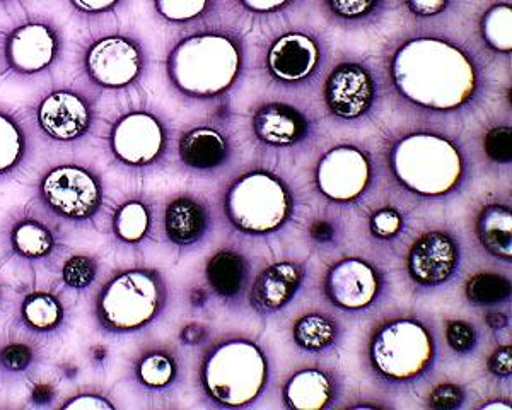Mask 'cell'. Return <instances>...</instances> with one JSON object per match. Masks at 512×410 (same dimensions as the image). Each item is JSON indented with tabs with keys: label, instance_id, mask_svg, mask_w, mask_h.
Instances as JSON below:
<instances>
[{
	"label": "cell",
	"instance_id": "1",
	"mask_svg": "<svg viewBox=\"0 0 512 410\" xmlns=\"http://www.w3.org/2000/svg\"><path fill=\"white\" fill-rule=\"evenodd\" d=\"M391 76L407 100L439 112L465 105L477 88V74L468 55L434 38L405 43L395 53Z\"/></svg>",
	"mask_w": 512,
	"mask_h": 410
},
{
	"label": "cell",
	"instance_id": "2",
	"mask_svg": "<svg viewBox=\"0 0 512 410\" xmlns=\"http://www.w3.org/2000/svg\"><path fill=\"white\" fill-rule=\"evenodd\" d=\"M166 301L168 287L158 270H118L94 296V323L103 334H135L161 317Z\"/></svg>",
	"mask_w": 512,
	"mask_h": 410
},
{
	"label": "cell",
	"instance_id": "3",
	"mask_svg": "<svg viewBox=\"0 0 512 410\" xmlns=\"http://www.w3.org/2000/svg\"><path fill=\"white\" fill-rule=\"evenodd\" d=\"M241 55L233 40L219 35L188 36L166 59L169 81L190 98H214L233 86Z\"/></svg>",
	"mask_w": 512,
	"mask_h": 410
},
{
	"label": "cell",
	"instance_id": "4",
	"mask_svg": "<svg viewBox=\"0 0 512 410\" xmlns=\"http://www.w3.org/2000/svg\"><path fill=\"white\" fill-rule=\"evenodd\" d=\"M35 200L59 223L91 226L105 207V182L91 164L59 161L36 178Z\"/></svg>",
	"mask_w": 512,
	"mask_h": 410
},
{
	"label": "cell",
	"instance_id": "5",
	"mask_svg": "<svg viewBox=\"0 0 512 410\" xmlns=\"http://www.w3.org/2000/svg\"><path fill=\"white\" fill-rule=\"evenodd\" d=\"M31 129L52 146L86 144L99 120L96 91L79 84H55L36 96L28 108Z\"/></svg>",
	"mask_w": 512,
	"mask_h": 410
},
{
	"label": "cell",
	"instance_id": "6",
	"mask_svg": "<svg viewBox=\"0 0 512 410\" xmlns=\"http://www.w3.org/2000/svg\"><path fill=\"white\" fill-rule=\"evenodd\" d=\"M202 387L222 407H245L260 397L268 380L262 349L250 340H231L210 352L200 373Z\"/></svg>",
	"mask_w": 512,
	"mask_h": 410
},
{
	"label": "cell",
	"instance_id": "7",
	"mask_svg": "<svg viewBox=\"0 0 512 410\" xmlns=\"http://www.w3.org/2000/svg\"><path fill=\"white\" fill-rule=\"evenodd\" d=\"M391 166L396 178L415 194H449L463 175L458 149L439 135H408L393 147Z\"/></svg>",
	"mask_w": 512,
	"mask_h": 410
},
{
	"label": "cell",
	"instance_id": "8",
	"mask_svg": "<svg viewBox=\"0 0 512 410\" xmlns=\"http://www.w3.org/2000/svg\"><path fill=\"white\" fill-rule=\"evenodd\" d=\"M64 52V31L47 14H26L0 38L4 69L21 79H36L55 71Z\"/></svg>",
	"mask_w": 512,
	"mask_h": 410
},
{
	"label": "cell",
	"instance_id": "9",
	"mask_svg": "<svg viewBox=\"0 0 512 410\" xmlns=\"http://www.w3.org/2000/svg\"><path fill=\"white\" fill-rule=\"evenodd\" d=\"M226 212L229 221L246 235H270L289 221L291 194L279 178L250 173L229 188Z\"/></svg>",
	"mask_w": 512,
	"mask_h": 410
},
{
	"label": "cell",
	"instance_id": "10",
	"mask_svg": "<svg viewBox=\"0 0 512 410\" xmlns=\"http://www.w3.org/2000/svg\"><path fill=\"white\" fill-rule=\"evenodd\" d=\"M77 67L94 91H123L140 81L146 55L132 36L106 33L84 43L77 53Z\"/></svg>",
	"mask_w": 512,
	"mask_h": 410
},
{
	"label": "cell",
	"instance_id": "11",
	"mask_svg": "<svg viewBox=\"0 0 512 410\" xmlns=\"http://www.w3.org/2000/svg\"><path fill=\"white\" fill-rule=\"evenodd\" d=\"M434 340L422 323L396 320L379 328L369 349L374 371L395 381L414 380L434 359Z\"/></svg>",
	"mask_w": 512,
	"mask_h": 410
},
{
	"label": "cell",
	"instance_id": "12",
	"mask_svg": "<svg viewBox=\"0 0 512 410\" xmlns=\"http://www.w3.org/2000/svg\"><path fill=\"white\" fill-rule=\"evenodd\" d=\"M105 142L113 163L128 170H144L163 158L168 132L163 120L149 110H128L111 122Z\"/></svg>",
	"mask_w": 512,
	"mask_h": 410
},
{
	"label": "cell",
	"instance_id": "13",
	"mask_svg": "<svg viewBox=\"0 0 512 410\" xmlns=\"http://www.w3.org/2000/svg\"><path fill=\"white\" fill-rule=\"evenodd\" d=\"M12 257L26 264H47L64 250L59 221L40 205H26L14 212L4 229Z\"/></svg>",
	"mask_w": 512,
	"mask_h": 410
},
{
	"label": "cell",
	"instance_id": "14",
	"mask_svg": "<svg viewBox=\"0 0 512 410\" xmlns=\"http://www.w3.org/2000/svg\"><path fill=\"white\" fill-rule=\"evenodd\" d=\"M371 183V163L355 147H337L325 154L316 170L321 194L335 202H354Z\"/></svg>",
	"mask_w": 512,
	"mask_h": 410
},
{
	"label": "cell",
	"instance_id": "15",
	"mask_svg": "<svg viewBox=\"0 0 512 410\" xmlns=\"http://www.w3.org/2000/svg\"><path fill=\"white\" fill-rule=\"evenodd\" d=\"M325 291L333 305L342 310H364L378 298L381 279L373 265L359 258H347L326 274Z\"/></svg>",
	"mask_w": 512,
	"mask_h": 410
},
{
	"label": "cell",
	"instance_id": "16",
	"mask_svg": "<svg viewBox=\"0 0 512 410\" xmlns=\"http://www.w3.org/2000/svg\"><path fill=\"white\" fill-rule=\"evenodd\" d=\"M460 264V248L443 231H431L420 236L408 253L407 269L417 284L441 286L454 276Z\"/></svg>",
	"mask_w": 512,
	"mask_h": 410
},
{
	"label": "cell",
	"instance_id": "17",
	"mask_svg": "<svg viewBox=\"0 0 512 410\" xmlns=\"http://www.w3.org/2000/svg\"><path fill=\"white\" fill-rule=\"evenodd\" d=\"M373 100V77L362 65H340L326 81V106L335 117L344 120L362 117L373 105Z\"/></svg>",
	"mask_w": 512,
	"mask_h": 410
},
{
	"label": "cell",
	"instance_id": "18",
	"mask_svg": "<svg viewBox=\"0 0 512 410\" xmlns=\"http://www.w3.org/2000/svg\"><path fill=\"white\" fill-rule=\"evenodd\" d=\"M33 129L11 106L0 103V183L9 182L33 158Z\"/></svg>",
	"mask_w": 512,
	"mask_h": 410
},
{
	"label": "cell",
	"instance_id": "19",
	"mask_svg": "<svg viewBox=\"0 0 512 410\" xmlns=\"http://www.w3.org/2000/svg\"><path fill=\"white\" fill-rule=\"evenodd\" d=\"M320 50L315 40L291 33L275 41L268 52V71L280 82H301L315 72Z\"/></svg>",
	"mask_w": 512,
	"mask_h": 410
},
{
	"label": "cell",
	"instance_id": "20",
	"mask_svg": "<svg viewBox=\"0 0 512 410\" xmlns=\"http://www.w3.org/2000/svg\"><path fill=\"white\" fill-rule=\"evenodd\" d=\"M304 267L296 262H279L270 265L256 277L251 291V305L258 313H275L286 308L301 289Z\"/></svg>",
	"mask_w": 512,
	"mask_h": 410
},
{
	"label": "cell",
	"instance_id": "21",
	"mask_svg": "<svg viewBox=\"0 0 512 410\" xmlns=\"http://www.w3.org/2000/svg\"><path fill=\"white\" fill-rule=\"evenodd\" d=\"M69 318L65 299L52 289H35L21 298L18 322L28 334L52 337L64 330Z\"/></svg>",
	"mask_w": 512,
	"mask_h": 410
},
{
	"label": "cell",
	"instance_id": "22",
	"mask_svg": "<svg viewBox=\"0 0 512 410\" xmlns=\"http://www.w3.org/2000/svg\"><path fill=\"white\" fill-rule=\"evenodd\" d=\"M253 130L268 146L287 147L296 144L306 134V120L292 106L274 103L262 106L253 117Z\"/></svg>",
	"mask_w": 512,
	"mask_h": 410
},
{
	"label": "cell",
	"instance_id": "23",
	"mask_svg": "<svg viewBox=\"0 0 512 410\" xmlns=\"http://www.w3.org/2000/svg\"><path fill=\"white\" fill-rule=\"evenodd\" d=\"M164 235L175 246H192L209 228V214L192 197H176L164 209Z\"/></svg>",
	"mask_w": 512,
	"mask_h": 410
},
{
	"label": "cell",
	"instance_id": "24",
	"mask_svg": "<svg viewBox=\"0 0 512 410\" xmlns=\"http://www.w3.org/2000/svg\"><path fill=\"white\" fill-rule=\"evenodd\" d=\"M227 154L226 139L217 130L198 129L188 130L181 135L178 144V156L181 163L192 170H210L224 161Z\"/></svg>",
	"mask_w": 512,
	"mask_h": 410
},
{
	"label": "cell",
	"instance_id": "25",
	"mask_svg": "<svg viewBox=\"0 0 512 410\" xmlns=\"http://www.w3.org/2000/svg\"><path fill=\"white\" fill-rule=\"evenodd\" d=\"M333 399L332 378L320 369H304L292 376L284 390L287 407L294 410H321Z\"/></svg>",
	"mask_w": 512,
	"mask_h": 410
},
{
	"label": "cell",
	"instance_id": "26",
	"mask_svg": "<svg viewBox=\"0 0 512 410\" xmlns=\"http://www.w3.org/2000/svg\"><path fill=\"white\" fill-rule=\"evenodd\" d=\"M477 235L483 248L502 260L512 258V214L506 205H489L477 221Z\"/></svg>",
	"mask_w": 512,
	"mask_h": 410
},
{
	"label": "cell",
	"instance_id": "27",
	"mask_svg": "<svg viewBox=\"0 0 512 410\" xmlns=\"http://www.w3.org/2000/svg\"><path fill=\"white\" fill-rule=\"evenodd\" d=\"M151 228L152 211L144 200H125L111 214V235L122 245H140L151 233Z\"/></svg>",
	"mask_w": 512,
	"mask_h": 410
},
{
	"label": "cell",
	"instance_id": "28",
	"mask_svg": "<svg viewBox=\"0 0 512 410\" xmlns=\"http://www.w3.org/2000/svg\"><path fill=\"white\" fill-rule=\"evenodd\" d=\"M205 277L214 293L222 298H234L241 293L248 279V264L239 253L222 250L210 258Z\"/></svg>",
	"mask_w": 512,
	"mask_h": 410
},
{
	"label": "cell",
	"instance_id": "29",
	"mask_svg": "<svg viewBox=\"0 0 512 410\" xmlns=\"http://www.w3.org/2000/svg\"><path fill=\"white\" fill-rule=\"evenodd\" d=\"M134 378L149 392H164L178 378V363L171 352L152 349L140 356L134 364Z\"/></svg>",
	"mask_w": 512,
	"mask_h": 410
},
{
	"label": "cell",
	"instance_id": "30",
	"mask_svg": "<svg viewBox=\"0 0 512 410\" xmlns=\"http://www.w3.org/2000/svg\"><path fill=\"white\" fill-rule=\"evenodd\" d=\"M40 359V347L30 340H6L0 344V378L7 381L28 378L38 368Z\"/></svg>",
	"mask_w": 512,
	"mask_h": 410
},
{
	"label": "cell",
	"instance_id": "31",
	"mask_svg": "<svg viewBox=\"0 0 512 410\" xmlns=\"http://www.w3.org/2000/svg\"><path fill=\"white\" fill-rule=\"evenodd\" d=\"M337 340V325L321 313H309L294 325V342L309 352H321Z\"/></svg>",
	"mask_w": 512,
	"mask_h": 410
},
{
	"label": "cell",
	"instance_id": "32",
	"mask_svg": "<svg viewBox=\"0 0 512 410\" xmlns=\"http://www.w3.org/2000/svg\"><path fill=\"white\" fill-rule=\"evenodd\" d=\"M99 277V258L91 253H72L60 267V281L67 291L86 293Z\"/></svg>",
	"mask_w": 512,
	"mask_h": 410
},
{
	"label": "cell",
	"instance_id": "33",
	"mask_svg": "<svg viewBox=\"0 0 512 410\" xmlns=\"http://www.w3.org/2000/svg\"><path fill=\"white\" fill-rule=\"evenodd\" d=\"M466 298L473 305H499L511 298V281L494 272L477 274L466 284Z\"/></svg>",
	"mask_w": 512,
	"mask_h": 410
},
{
	"label": "cell",
	"instance_id": "34",
	"mask_svg": "<svg viewBox=\"0 0 512 410\" xmlns=\"http://www.w3.org/2000/svg\"><path fill=\"white\" fill-rule=\"evenodd\" d=\"M482 33L490 47L499 52L512 50V9L511 6H495L482 21Z\"/></svg>",
	"mask_w": 512,
	"mask_h": 410
},
{
	"label": "cell",
	"instance_id": "35",
	"mask_svg": "<svg viewBox=\"0 0 512 410\" xmlns=\"http://www.w3.org/2000/svg\"><path fill=\"white\" fill-rule=\"evenodd\" d=\"M209 0H154L159 16L169 23H188L204 14Z\"/></svg>",
	"mask_w": 512,
	"mask_h": 410
},
{
	"label": "cell",
	"instance_id": "36",
	"mask_svg": "<svg viewBox=\"0 0 512 410\" xmlns=\"http://www.w3.org/2000/svg\"><path fill=\"white\" fill-rule=\"evenodd\" d=\"M127 0H65L72 14L86 23L110 18Z\"/></svg>",
	"mask_w": 512,
	"mask_h": 410
},
{
	"label": "cell",
	"instance_id": "37",
	"mask_svg": "<svg viewBox=\"0 0 512 410\" xmlns=\"http://www.w3.org/2000/svg\"><path fill=\"white\" fill-rule=\"evenodd\" d=\"M60 409H77V410H115L117 405L115 402L105 395V393L98 392V390H81V392L70 395L67 399L59 405Z\"/></svg>",
	"mask_w": 512,
	"mask_h": 410
},
{
	"label": "cell",
	"instance_id": "38",
	"mask_svg": "<svg viewBox=\"0 0 512 410\" xmlns=\"http://www.w3.org/2000/svg\"><path fill=\"white\" fill-rule=\"evenodd\" d=\"M485 151L495 163H511V127H497L490 130L485 139Z\"/></svg>",
	"mask_w": 512,
	"mask_h": 410
},
{
	"label": "cell",
	"instance_id": "39",
	"mask_svg": "<svg viewBox=\"0 0 512 410\" xmlns=\"http://www.w3.org/2000/svg\"><path fill=\"white\" fill-rule=\"evenodd\" d=\"M402 226V214L395 211V209H383V211L376 212V214L371 217V223H369L371 233H373V236H376V238H379V240L395 238V236L400 233Z\"/></svg>",
	"mask_w": 512,
	"mask_h": 410
},
{
	"label": "cell",
	"instance_id": "40",
	"mask_svg": "<svg viewBox=\"0 0 512 410\" xmlns=\"http://www.w3.org/2000/svg\"><path fill=\"white\" fill-rule=\"evenodd\" d=\"M446 337H448L449 347L456 352H460V354L472 351L475 344H477L475 328L470 323L463 322V320L449 322Z\"/></svg>",
	"mask_w": 512,
	"mask_h": 410
},
{
	"label": "cell",
	"instance_id": "41",
	"mask_svg": "<svg viewBox=\"0 0 512 410\" xmlns=\"http://www.w3.org/2000/svg\"><path fill=\"white\" fill-rule=\"evenodd\" d=\"M465 400V393L461 390L458 385L453 383H444L431 393V399H429V405L432 409H458Z\"/></svg>",
	"mask_w": 512,
	"mask_h": 410
},
{
	"label": "cell",
	"instance_id": "42",
	"mask_svg": "<svg viewBox=\"0 0 512 410\" xmlns=\"http://www.w3.org/2000/svg\"><path fill=\"white\" fill-rule=\"evenodd\" d=\"M328 6L340 18L355 19L373 11L378 0H326Z\"/></svg>",
	"mask_w": 512,
	"mask_h": 410
},
{
	"label": "cell",
	"instance_id": "43",
	"mask_svg": "<svg viewBox=\"0 0 512 410\" xmlns=\"http://www.w3.org/2000/svg\"><path fill=\"white\" fill-rule=\"evenodd\" d=\"M490 373H494L495 376H511L512 373V349L511 346H504L490 356L489 359Z\"/></svg>",
	"mask_w": 512,
	"mask_h": 410
},
{
	"label": "cell",
	"instance_id": "44",
	"mask_svg": "<svg viewBox=\"0 0 512 410\" xmlns=\"http://www.w3.org/2000/svg\"><path fill=\"white\" fill-rule=\"evenodd\" d=\"M407 6L415 16H437L448 7V0H407Z\"/></svg>",
	"mask_w": 512,
	"mask_h": 410
},
{
	"label": "cell",
	"instance_id": "45",
	"mask_svg": "<svg viewBox=\"0 0 512 410\" xmlns=\"http://www.w3.org/2000/svg\"><path fill=\"white\" fill-rule=\"evenodd\" d=\"M57 399V388L52 383H35L31 387L30 402L36 407H48Z\"/></svg>",
	"mask_w": 512,
	"mask_h": 410
},
{
	"label": "cell",
	"instance_id": "46",
	"mask_svg": "<svg viewBox=\"0 0 512 410\" xmlns=\"http://www.w3.org/2000/svg\"><path fill=\"white\" fill-rule=\"evenodd\" d=\"M207 337V328L200 323H188L180 332V340L187 346H198Z\"/></svg>",
	"mask_w": 512,
	"mask_h": 410
},
{
	"label": "cell",
	"instance_id": "47",
	"mask_svg": "<svg viewBox=\"0 0 512 410\" xmlns=\"http://www.w3.org/2000/svg\"><path fill=\"white\" fill-rule=\"evenodd\" d=\"M243 6L248 7L250 11L255 12H272L277 11L280 7L286 6L291 0H241Z\"/></svg>",
	"mask_w": 512,
	"mask_h": 410
},
{
	"label": "cell",
	"instance_id": "48",
	"mask_svg": "<svg viewBox=\"0 0 512 410\" xmlns=\"http://www.w3.org/2000/svg\"><path fill=\"white\" fill-rule=\"evenodd\" d=\"M333 235H335V231H333L332 224L325 223V221H318V223H315V226L311 228V236H313L316 241H320V243L332 241Z\"/></svg>",
	"mask_w": 512,
	"mask_h": 410
},
{
	"label": "cell",
	"instance_id": "49",
	"mask_svg": "<svg viewBox=\"0 0 512 410\" xmlns=\"http://www.w3.org/2000/svg\"><path fill=\"white\" fill-rule=\"evenodd\" d=\"M487 323H489L490 327L495 328V330H501V328L506 327L507 318L504 317V313H490L489 317H487Z\"/></svg>",
	"mask_w": 512,
	"mask_h": 410
},
{
	"label": "cell",
	"instance_id": "50",
	"mask_svg": "<svg viewBox=\"0 0 512 410\" xmlns=\"http://www.w3.org/2000/svg\"><path fill=\"white\" fill-rule=\"evenodd\" d=\"M28 0H0V9H9V7L23 6Z\"/></svg>",
	"mask_w": 512,
	"mask_h": 410
},
{
	"label": "cell",
	"instance_id": "51",
	"mask_svg": "<svg viewBox=\"0 0 512 410\" xmlns=\"http://www.w3.org/2000/svg\"><path fill=\"white\" fill-rule=\"evenodd\" d=\"M483 409L485 410H511V405L504 404V402H490V404L483 405Z\"/></svg>",
	"mask_w": 512,
	"mask_h": 410
},
{
	"label": "cell",
	"instance_id": "52",
	"mask_svg": "<svg viewBox=\"0 0 512 410\" xmlns=\"http://www.w3.org/2000/svg\"><path fill=\"white\" fill-rule=\"evenodd\" d=\"M207 299V296H205L204 291H193L192 293V303L193 305H204V301Z\"/></svg>",
	"mask_w": 512,
	"mask_h": 410
},
{
	"label": "cell",
	"instance_id": "53",
	"mask_svg": "<svg viewBox=\"0 0 512 410\" xmlns=\"http://www.w3.org/2000/svg\"><path fill=\"white\" fill-rule=\"evenodd\" d=\"M2 303H4V287H2V282H0V308H2Z\"/></svg>",
	"mask_w": 512,
	"mask_h": 410
}]
</instances>
